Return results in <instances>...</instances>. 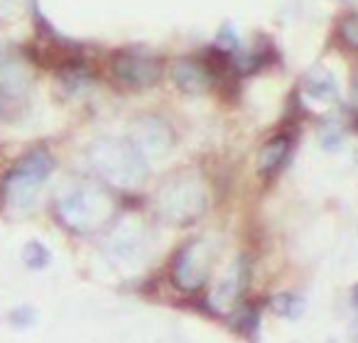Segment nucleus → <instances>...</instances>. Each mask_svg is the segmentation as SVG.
<instances>
[{
  "label": "nucleus",
  "mask_w": 358,
  "mask_h": 343,
  "mask_svg": "<svg viewBox=\"0 0 358 343\" xmlns=\"http://www.w3.org/2000/svg\"><path fill=\"white\" fill-rule=\"evenodd\" d=\"M128 140L145 159H159L172 152L177 135H174L172 125L159 115H140L130 123Z\"/></svg>",
  "instance_id": "nucleus-7"
},
{
  "label": "nucleus",
  "mask_w": 358,
  "mask_h": 343,
  "mask_svg": "<svg viewBox=\"0 0 358 343\" xmlns=\"http://www.w3.org/2000/svg\"><path fill=\"white\" fill-rule=\"evenodd\" d=\"M351 304H353V309L358 312V284L353 287V292H351Z\"/></svg>",
  "instance_id": "nucleus-20"
},
{
  "label": "nucleus",
  "mask_w": 358,
  "mask_h": 343,
  "mask_svg": "<svg viewBox=\"0 0 358 343\" xmlns=\"http://www.w3.org/2000/svg\"><path fill=\"white\" fill-rule=\"evenodd\" d=\"M338 40L348 47V50H358V13H348L338 20Z\"/></svg>",
  "instance_id": "nucleus-16"
},
{
  "label": "nucleus",
  "mask_w": 358,
  "mask_h": 343,
  "mask_svg": "<svg viewBox=\"0 0 358 343\" xmlns=\"http://www.w3.org/2000/svg\"><path fill=\"white\" fill-rule=\"evenodd\" d=\"M55 157L47 152L45 147H35L20 157L10 167V172L3 180V201H6L10 209L25 211L35 204L37 194H40L42 184L52 177L55 172Z\"/></svg>",
  "instance_id": "nucleus-4"
},
{
  "label": "nucleus",
  "mask_w": 358,
  "mask_h": 343,
  "mask_svg": "<svg viewBox=\"0 0 358 343\" xmlns=\"http://www.w3.org/2000/svg\"><path fill=\"white\" fill-rule=\"evenodd\" d=\"M57 219L71 233L89 235L106 228L118 216V201L101 187H74L57 199Z\"/></svg>",
  "instance_id": "nucleus-2"
},
{
  "label": "nucleus",
  "mask_w": 358,
  "mask_h": 343,
  "mask_svg": "<svg viewBox=\"0 0 358 343\" xmlns=\"http://www.w3.org/2000/svg\"><path fill=\"white\" fill-rule=\"evenodd\" d=\"M35 319H37V312L32 307H20V309H15V312L10 314V323L15 328L32 326V323H35Z\"/></svg>",
  "instance_id": "nucleus-18"
},
{
  "label": "nucleus",
  "mask_w": 358,
  "mask_h": 343,
  "mask_svg": "<svg viewBox=\"0 0 358 343\" xmlns=\"http://www.w3.org/2000/svg\"><path fill=\"white\" fill-rule=\"evenodd\" d=\"M145 245H148V238H145L143 224L128 219L120 221L113 228V233L108 235V243H106V250L115 263H130L143 253Z\"/></svg>",
  "instance_id": "nucleus-8"
},
{
  "label": "nucleus",
  "mask_w": 358,
  "mask_h": 343,
  "mask_svg": "<svg viewBox=\"0 0 358 343\" xmlns=\"http://www.w3.org/2000/svg\"><path fill=\"white\" fill-rule=\"evenodd\" d=\"M351 94H353V101L358 103V74L353 76V89H351Z\"/></svg>",
  "instance_id": "nucleus-21"
},
{
  "label": "nucleus",
  "mask_w": 358,
  "mask_h": 343,
  "mask_svg": "<svg viewBox=\"0 0 358 343\" xmlns=\"http://www.w3.org/2000/svg\"><path fill=\"white\" fill-rule=\"evenodd\" d=\"M22 113V96L20 91L10 89L8 84L0 81V118L13 120L15 115Z\"/></svg>",
  "instance_id": "nucleus-15"
},
{
  "label": "nucleus",
  "mask_w": 358,
  "mask_h": 343,
  "mask_svg": "<svg viewBox=\"0 0 358 343\" xmlns=\"http://www.w3.org/2000/svg\"><path fill=\"white\" fill-rule=\"evenodd\" d=\"M273 309L278 316H285V319H297L304 314V309H307V302H304V297H299V294L294 292H282L278 294V297L273 299Z\"/></svg>",
  "instance_id": "nucleus-13"
},
{
  "label": "nucleus",
  "mask_w": 358,
  "mask_h": 343,
  "mask_svg": "<svg viewBox=\"0 0 358 343\" xmlns=\"http://www.w3.org/2000/svg\"><path fill=\"white\" fill-rule=\"evenodd\" d=\"M206 204H209V196H206L204 182L192 172L174 175L155 194L157 216L169 226H189L199 221V216L206 211Z\"/></svg>",
  "instance_id": "nucleus-3"
},
{
  "label": "nucleus",
  "mask_w": 358,
  "mask_h": 343,
  "mask_svg": "<svg viewBox=\"0 0 358 343\" xmlns=\"http://www.w3.org/2000/svg\"><path fill=\"white\" fill-rule=\"evenodd\" d=\"M260 321V312L255 307H241L238 316H236V328L241 333H253L258 328Z\"/></svg>",
  "instance_id": "nucleus-17"
},
{
  "label": "nucleus",
  "mask_w": 358,
  "mask_h": 343,
  "mask_svg": "<svg viewBox=\"0 0 358 343\" xmlns=\"http://www.w3.org/2000/svg\"><path fill=\"white\" fill-rule=\"evenodd\" d=\"M86 157L96 175L118 189H135L150 175L148 159L135 149L128 138H113V135L96 138L86 149Z\"/></svg>",
  "instance_id": "nucleus-1"
},
{
  "label": "nucleus",
  "mask_w": 358,
  "mask_h": 343,
  "mask_svg": "<svg viewBox=\"0 0 358 343\" xmlns=\"http://www.w3.org/2000/svg\"><path fill=\"white\" fill-rule=\"evenodd\" d=\"M351 338H353V343H358V321H356V326H353V333H351Z\"/></svg>",
  "instance_id": "nucleus-22"
},
{
  "label": "nucleus",
  "mask_w": 358,
  "mask_h": 343,
  "mask_svg": "<svg viewBox=\"0 0 358 343\" xmlns=\"http://www.w3.org/2000/svg\"><path fill=\"white\" fill-rule=\"evenodd\" d=\"M17 8H20V0H0V20H10V17H15Z\"/></svg>",
  "instance_id": "nucleus-19"
},
{
  "label": "nucleus",
  "mask_w": 358,
  "mask_h": 343,
  "mask_svg": "<svg viewBox=\"0 0 358 343\" xmlns=\"http://www.w3.org/2000/svg\"><path fill=\"white\" fill-rule=\"evenodd\" d=\"M302 89H304V94L317 101H334L338 96V81L329 69L317 66V69H312L309 74H304Z\"/></svg>",
  "instance_id": "nucleus-12"
},
{
  "label": "nucleus",
  "mask_w": 358,
  "mask_h": 343,
  "mask_svg": "<svg viewBox=\"0 0 358 343\" xmlns=\"http://www.w3.org/2000/svg\"><path fill=\"white\" fill-rule=\"evenodd\" d=\"M108 69L118 84L130 86V89H150L162 76V59L150 50L128 47L110 57Z\"/></svg>",
  "instance_id": "nucleus-6"
},
{
  "label": "nucleus",
  "mask_w": 358,
  "mask_h": 343,
  "mask_svg": "<svg viewBox=\"0 0 358 343\" xmlns=\"http://www.w3.org/2000/svg\"><path fill=\"white\" fill-rule=\"evenodd\" d=\"M289 154H292V143L287 135L268 140L258 152V172L263 177H275L289 162Z\"/></svg>",
  "instance_id": "nucleus-11"
},
{
  "label": "nucleus",
  "mask_w": 358,
  "mask_h": 343,
  "mask_svg": "<svg viewBox=\"0 0 358 343\" xmlns=\"http://www.w3.org/2000/svg\"><path fill=\"white\" fill-rule=\"evenodd\" d=\"M216 248L206 240H189L177 250L172 260V282L177 289L194 294L209 284L214 270Z\"/></svg>",
  "instance_id": "nucleus-5"
},
{
  "label": "nucleus",
  "mask_w": 358,
  "mask_h": 343,
  "mask_svg": "<svg viewBox=\"0 0 358 343\" xmlns=\"http://www.w3.org/2000/svg\"><path fill=\"white\" fill-rule=\"evenodd\" d=\"M22 263L27 265V270H45L52 263V253L42 240H30L22 248Z\"/></svg>",
  "instance_id": "nucleus-14"
},
{
  "label": "nucleus",
  "mask_w": 358,
  "mask_h": 343,
  "mask_svg": "<svg viewBox=\"0 0 358 343\" xmlns=\"http://www.w3.org/2000/svg\"><path fill=\"white\" fill-rule=\"evenodd\" d=\"M172 81L179 91L192 96H199L214 86V74H211L209 64L196 57H185V59L174 61L172 66Z\"/></svg>",
  "instance_id": "nucleus-10"
},
{
  "label": "nucleus",
  "mask_w": 358,
  "mask_h": 343,
  "mask_svg": "<svg viewBox=\"0 0 358 343\" xmlns=\"http://www.w3.org/2000/svg\"><path fill=\"white\" fill-rule=\"evenodd\" d=\"M248 279H250V265L245 258H238L234 265H231L229 272L221 277V282L216 284L214 294H211V304L216 309H234L238 307L241 297H243L245 287H248Z\"/></svg>",
  "instance_id": "nucleus-9"
}]
</instances>
